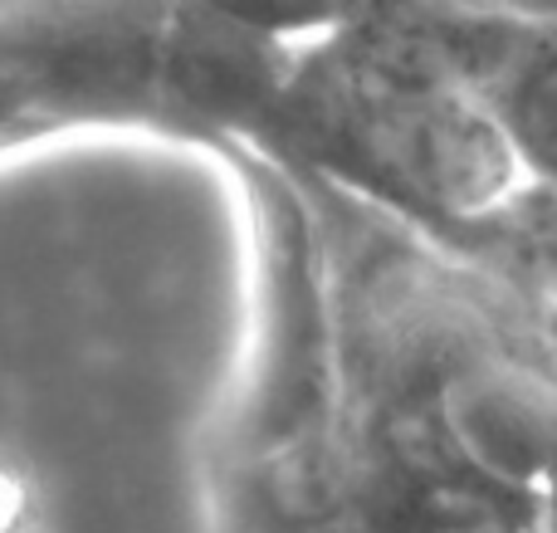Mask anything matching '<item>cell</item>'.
<instances>
[{
	"mask_svg": "<svg viewBox=\"0 0 557 533\" xmlns=\"http://www.w3.org/2000/svg\"><path fill=\"white\" fill-rule=\"evenodd\" d=\"M29 509V489L15 470H0V533H15Z\"/></svg>",
	"mask_w": 557,
	"mask_h": 533,
	"instance_id": "1",
	"label": "cell"
}]
</instances>
